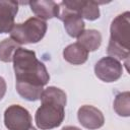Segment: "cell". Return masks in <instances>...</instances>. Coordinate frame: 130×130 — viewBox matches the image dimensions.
<instances>
[{
	"label": "cell",
	"mask_w": 130,
	"mask_h": 130,
	"mask_svg": "<svg viewBox=\"0 0 130 130\" xmlns=\"http://www.w3.org/2000/svg\"><path fill=\"white\" fill-rule=\"evenodd\" d=\"M4 123L8 130H36L29 112L19 105H11L5 110Z\"/></svg>",
	"instance_id": "5"
},
{
	"label": "cell",
	"mask_w": 130,
	"mask_h": 130,
	"mask_svg": "<svg viewBox=\"0 0 130 130\" xmlns=\"http://www.w3.org/2000/svg\"><path fill=\"white\" fill-rule=\"evenodd\" d=\"M28 4L30 6L31 11L40 19L45 20L59 16V4H57L54 1H30L28 2Z\"/></svg>",
	"instance_id": "11"
},
{
	"label": "cell",
	"mask_w": 130,
	"mask_h": 130,
	"mask_svg": "<svg viewBox=\"0 0 130 130\" xmlns=\"http://www.w3.org/2000/svg\"><path fill=\"white\" fill-rule=\"evenodd\" d=\"M65 7L70 10L77 12L82 18L87 20H95L100 17L99 2L96 1H62L61 2Z\"/></svg>",
	"instance_id": "9"
},
{
	"label": "cell",
	"mask_w": 130,
	"mask_h": 130,
	"mask_svg": "<svg viewBox=\"0 0 130 130\" xmlns=\"http://www.w3.org/2000/svg\"><path fill=\"white\" fill-rule=\"evenodd\" d=\"M20 48L19 44L12 39H5L0 43V60L3 62H11L15 51Z\"/></svg>",
	"instance_id": "15"
},
{
	"label": "cell",
	"mask_w": 130,
	"mask_h": 130,
	"mask_svg": "<svg viewBox=\"0 0 130 130\" xmlns=\"http://www.w3.org/2000/svg\"><path fill=\"white\" fill-rule=\"evenodd\" d=\"M77 43L81 45L87 52L95 51L102 44V35L99 30L95 29L83 30L77 38Z\"/></svg>",
	"instance_id": "13"
},
{
	"label": "cell",
	"mask_w": 130,
	"mask_h": 130,
	"mask_svg": "<svg viewBox=\"0 0 130 130\" xmlns=\"http://www.w3.org/2000/svg\"><path fill=\"white\" fill-rule=\"evenodd\" d=\"M62 130H81V129H79V128H77L75 126H66Z\"/></svg>",
	"instance_id": "17"
},
{
	"label": "cell",
	"mask_w": 130,
	"mask_h": 130,
	"mask_svg": "<svg viewBox=\"0 0 130 130\" xmlns=\"http://www.w3.org/2000/svg\"><path fill=\"white\" fill-rule=\"evenodd\" d=\"M63 57L67 62L73 65H80L87 60L88 52L78 43H74L64 49Z\"/></svg>",
	"instance_id": "12"
},
{
	"label": "cell",
	"mask_w": 130,
	"mask_h": 130,
	"mask_svg": "<svg viewBox=\"0 0 130 130\" xmlns=\"http://www.w3.org/2000/svg\"><path fill=\"white\" fill-rule=\"evenodd\" d=\"M6 92V82L5 80L0 76V101L2 100V98L4 96Z\"/></svg>",
	"instance_id": "16"
},
{
	"label": "cell",
	"mask_w": 130,
	"mask_h": 130,
	"mask_svg": "<svg viewBox=\"0 0 130 130\" xmlns=\"http://www.w3.org/2000/svg\"><path fill=\"white\" fill-rule=\"evenodd\" d=\"M111 37L108 46L110 57L126 61L128 70V58L130 55V13L126 11L118 15L111 24Z\"/></svg>",
	"instance_id": "3"
},
{
	"label": "cell",
	"mask_w": 130,
	"mask_h": 130,
	"mask_svg": "<svg viewBox=\"0 0 130 130\" xmlns=\"http://www.w3.org/2000/svg\"><path fill=\"white\" fill-rule=\"evenodd\" d=\"M59 19L64 22V27L68 35L72 38H78L84 30V22L82 17L75 11L68 9L62 3L59 4Z\"/></svg>",
	"instance_id": "7"
},
{
	"label": "cell",
	"mask_w": 130,
	"mask_h": 130,
	"mask_svg": "<svg viewBox=\"0 0 130 130\" xmlns=\"http://www.w3.org/2000/svg\"><path fill=\"white\" fill-rule=\"evenodd\" d=\"M41 107L37 110L35 120L41 130H50L61 125L65 117L66 93L55 86H49L43 90Z\"/></svg>",
	"instance_id": "2"
},
{
	"label": "cell",
	"mask_w": 130,
	"mask_h": 130,
	"mask_svg": "<svg viewBox=\"0 0 130 130\" xmlns=\"http://www.w3.org/2000/svg\"><path fill=\"white\" fill-rule=\"evenodd\" d=\"M94 73L98 78L105 82H114L118 80L123 73V66L115 58L104 57L96 62Z\"/></svg>",
	"instance_id": "6"
},
{
	"label": "cell",
	"mask_w": 130,
	"mask_h": 130,
	"mask_svg": "<svg viewBox=\"0 0 130 130\" xmlns=\"http://www.w3.org/2000/svg\"><path fill=\"white\" fill-rule=\"evenodd\" d=\"M47 30V22L38 17H30L22 23H14L10 39L17 44H35L40 42Z\"/></svg>",
	"instance_id": "4"
},
{
	"label": "cell",
	"mask_w": 130,
	"mask_h": 130,
	"mask_svg": "<svg viewBox=\"0 0 130 130\" xmlns=\"http://www.w3.org/2000/svg\"><path fill=\"white\" fill-rule=\"evenodd\" d=\"M79 123L89 130H94L101 128L105 123V118L103 113L95 107L84 105L79 108L77 113Z\"/></svg>",
	"instance_id": "8"
},
{
	"label": "cell",
	"mask_w": 130,
	"mask_h": 130,
	"mask_svg": "<svg viewBox=\"0 0 130 130\" xmlns=\"http://www.w3.org/2000/svg\"><path fill=\"white\" fill-rule=\"evenodd\" d=\"M13 69L17 92L27 101H37L43 92V86L50 79L44 63L39 61L34 51L18 48L13 56Z\"/></svg>",
	"instance_id": "1"
},
{
	"label": "cell",
	"mask_w": 130,
	"mask_h": 130,
	"mask_svg": "<svg viewBox=\"0 0 130 130\" xmlns=\"http://www.w3.org/2000/svg\"><path fill=\"white\" fill-rule=\"evenodd\" d=\"M18 11V3L10 0H0V34L10 32Z\"/></svg>",
	"instance_id": "10"
},
{
	"label": "cell",
	"mask_w": 130,
	"mask_h": 130,
	"mask_svg": "<svg viewBox=\"0 0 130 130\" xmlns=\"http://www.w3.org/2000/svg\"><path fill=\"white\" fill-rule=\"evenodd\" d=\"M114 110L119 116L128 117L130 115V92L125 91L117 94L114 101Z\"/></svg>",
	"instance_id": "14"
}]
</instances>
